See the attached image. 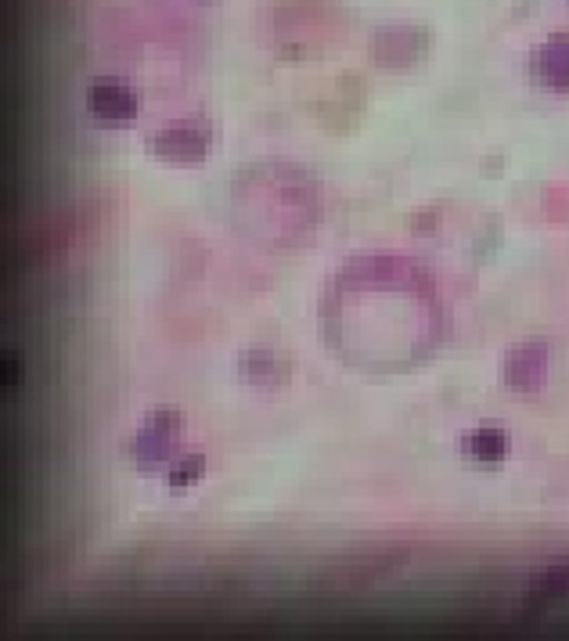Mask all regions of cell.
<instances>
[{
  "instance_id": "cell-3",
  "label": "cell",
  "mask_w": 569,
  "mask_h": 641,
  "mask_svg": "<svg viewBox=\"0 0 569 641\" xmlns=\"http://www.w3.org/2000/svg\"><path fill=\"white\" fill-rule=\"evenodd\" d=\"M83 101H87V112L112 127H123L141 112V94L133 91L130 80H123V77H94L87 83Z\"/></svg>"
},
{
  "instance_id": "cell-1",
  "label": "cell",
  "mask_w": 569,
  "mask_h": 641,
  "mask_svg": "<svg viewBox=\"0 0 569 641\" xmlns=\"http://www.w3.org/2000/svg\"><path fill=\"white\" fill-rule=\"evenodd\" d=\"M177 440H181V414L177 411H152L138 432L127 440V461L138 472H167V465L177 458Z\"/></svg>"
},
{
  "instance_id": "cell-4",
  "label": "cell",
  "mask_w": 569,
  "mask_h": 641,
  "mask_svg": "<svg viewBox=\"0 0 569 641\" xmlns=\"http://www.w3.org/2000/svg\"><path fill=\"white\" fill-rule=\"evenodd\" d=\"M533 80L545 83L548 91H569V37L556 33L533 51Z\"/></svg>"
},
{
  "instance_id": "cell-5",
  "label": "cell",
  "mask_w": 569,
  "mask_h": 641,
  "mask_svg": "<svg viewBox=\"0 0 569 641\" xmlns=\"http://www.w3.org/2000/svg\"><path fill=\"white\" fill-rule=\"evenodd\" d=\"M284 357L271 347H249L238 353V375H242L249 385H281L284 382Z\"/></svg>"
},
{
  "instance_id": "cell-8",
  "label": "cell",
  "mask_w": 569,
  "mask_h": 641,
  "mask_svg": "<svg viewBox=\"0 0 569 641\" xmlns=\"http://www.w3.org/2000/svg\"><path fill=\"white\" fill-rule=\"evenodd\" d=\"M202 472H206V454H177L167 465V472H162V480H167L173 494H184L188 487L202 480Z\"/></svg>"
},
{
  "instance_id": "cell-9",
  "label": "cell",
  "mask_w": 569,
  "mask_h": 641,
  "mask_svg": "<svg viewBox=\"0 0 569 641\" xmlns=\"http://www.w3.org/2000/svg\"><path fill=\"white\" fill-rule=\"evenodd\" d=\"M562 594H569V565H556V570L537 577L530 599L533 602H551V599H562Z\"/></svg>"
},
{
  "instance_id": "cell-7",
  "label": "cell",
  "mask_w": 569,
  "mask_h": 641,
  "mask_svg": "<svg viewBox=\"0 0 569 641\" xmlns=\"http://www.w3.org/2000/svg\"><path fill=\"white\" fill-rule=\"evenodd\" d=\"M508 451V440H505V432L501 429H493V425H483V429H472L466 440H461V454H466L472 465H501V458Z\"/></svg>"
},
{
  "instance_id": "cell-6",
  "label": "cell",
  "mask_w": 569,
  "mask_h": 641,
  "mask_svg": "<svg viewBox=\"0 0 569 641\" xmlns=\"http://www.w3.org/2000/svg\"><path fill=\"white\" fill-rule=\"evenodd\" d=\"M505 379L516 390H533L537 382H545V350L541 347H519L508 353Z\"/></svg>"
},
{
  "instance_id": "cell-2",
  "label": "cell",
  "mask_w": 569,
  "mask_h": 641,
  "mask_svg": "<svg viewBox=\"0 0 569 641\" xmlns=\"http://www.w3.org/2000/svg\"><path fill=\"white\" fill-rule=\"evenodd\" d=\"M148 152L162 162H173V167H194L209 152V123L202 116L170 119L148 133Z\"/></svg>"
}]
</instances>
